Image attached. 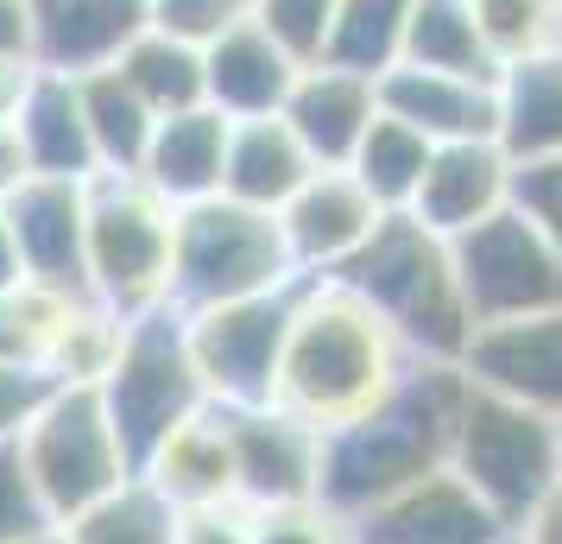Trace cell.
<instances>
[{
  "mask_svg": "<svg viewBox=\"0 0 562 544\" xmlns=\"http://www.w3.org/2000/svg\"><path fill=\"white\" fill-rule=\"evenodd\" d=\"M411 362L417 355L392 336V323L360 291H348L341 279H304L291 304L272 406L297 412L316 431H335V424H355L360 412H373L411 374Z\"/></svg>",
  "mask_w": 562,
  "mask_h": 544,
  "instance_id": "obj_1",
  "label": "cell"
},
{
  "mask_svg": "<svg viewBox=\"0 0 562 544\" xmlns=\"http://www.w3.org/2000/svg\"><path fill=\"white\" fill-rule=\"evenodd\" d=\"M461 392H468L461 362H411V374L373 412L323 431L316 500L341 519H360L367 507H380L385 493L424 481L430 468H449Z\"/></svg>",
  "mask_w": 562,
  "mask_h": 544,
  "instance_id": "obj_2",
  "label": "cell"
},
{
  "mask_svg": "<svg viewBox=\"0 0 562 544\" xmlns=\"http://www.w3.org/2000/svg\"><path fill=\"white\" fill-rule=\"evenodd\" d=\"M329 279L360 291L417 362H461V348L474 336V317L456 279V247L436 229H424L411 209H392L373 229V241Z\"/></svg>",
  "mask_w": 562,
  "mask_h": 544,
  "instance_id": "obj_3",
  "label": "cell"
},
{
  "mask_svg": "<svg viewBox=\"0 0 562 544\" xmlns=\"http://www.w3.org/2000/svg\"><path fill=\"white\" fill-rule=\"evenodd\" d=\"M171 247H178V203L158 197L139 171L89 178V222H82V279L89 298L121 317H146L171 304Z\"/></svg>",
  "mask_w": 562,
  "mask_h": 544,
  "instance_id": "obj_4",
  "label": "cell"
},
{
  "mask_svg": "<svg viewBox=\"0 0 562 544\" xmlns=\"http://www.w3.org/2000/svg\"><path fill=\"white\" fill-rule=\"evenodd\" d=\"M297 259L284 247L272 209L203 197L178 209V247H171V311H215L234 298L297 286Z\"/></svg>",
  "mask_w": 562,
  "mask_h": 544,
  "instance_id": "obj_5",
  "label": "cell"
},
{
  "mask_svg": "<svg viewBox=\"0 0 562 544\" xmlns=\"http://www.w3.org/2000/svg\"><path fill=\"white\" fill-rule=\"evenodd\" d=\"M449 468L518 532L525 513L562 481V431L550 412L518 406L506 392L468 380L456 443H449Z\"/></svg>",
  "mask_w": 562,
  "mask_h": 544,
  "instance_id": "obj_6",
  "label": "cell"
},
{
  "mask_svg": "<svg viewBox=\"0 0 562 544\" xmlns=\"http://www.w3.org/2000/svg\"><path fill=\"white\" fill-rule=\"evenodd\" d=\"M13 449H20V463H26L52 525L89 513L95 500L121 493L139 475L121 431H114V418L102 406V387H57L45 399V412L20 431Z\"/></svg>",
  "mask_w": 562,
  "mask_h": 544,
  "instance_id": "obj_7",
  "label": "cell"
},
{
  "mask_svg": "<svg viewBox=\"0 0 562 544\" xmlns=\"http://www.w3.org/2000/svg\"><path fill=\"white\" fill-rule=\"evenodd\" d=\"M102 406L114 418V431L127 443L133 468L146 463L171 424H183L190 412H203L209 392L196 380V362H190V342H183V311H146L127 317V342H121V362L102 380Z\"/></svg>",
  "mask_w": 562,
  "mask_h": 544,
  "instance_id": "obj_8",
  "label": "cell"
},
{
  "mask_svg": "<svg viewBox=\"0 0 562 544\" xmlns=\"http://www.w3.org/2000/svg\"><path fill=\"white\" fill-rule=\"evenodd\" d=\"M297 286L266 291V298H234V304H215V311H183V342H190V362H196L209 406H222V412L272 406Z\"/></svg>",
  "mask_w": 562,
  "mask_h": 544,
  "instance_id": "obj_9",
  "label": "cell"
},
{
  "mask_svg": "<svg viewBox=\"0 0 562 544\" xmlns=\"http://www.w3.org/2000/svg\"><path fill=\"white\" fill-rule=\"evenodd\" d=\"M449 247H456V279H461L474 330L481 323H506V317L557 311L562 304V247L518 203L474 222Z\"/></svg>",
  "mask_w": 562,
  "mask_h": 544,
  "instance_id": "obj_10",
  "label": "cell"
},
{
  "mask_svg": "<svg viewBox=\"0 0 562 544\" xmlns=\"http://www.w3.org/2000/svg\"><path fill=\"white\" fill-rule=\"evenodd\" d=\"M222 418H228L234 443V493L254 513L316 500V481H323V431L316 424H304L284 406H240Z\"/></svg>",
  "mask_w": 562,
  "mask_h": 544,
  "instance_id": "obj_11",
  "label": "cell"
},
{
  "mask_svg": "<svg viewBox=\"0 0 562 544\" xmlns=\"http://www.w3.org/2000/svg\"><path fill=\"white\" fill-rule=\"evenodd\" d=\"M385 215L392 209H380V197L348 165H316L304 178V190L279 209V229H284L291 259H297V273L304 279H329L373 241V229Z\"/></svg>",
  "mask_w": 562,
  "mask_h": 544,
  "instance_id": "obj_12",
  "label": "cell"
},
{
  "mask_svg": "<svg viewBox=\"0 0 562 544\" xmlns=\"http://www.w3.org/2000/svg\"><path fill=\"white\" fill-rule=\"evenodd\" d=\"M355 544H506L512 525L481 493L461 481L456 468H430L424 481L385 493L380 507L348 519Z\"/></svg>",
  "mask_w": 562,
  "mask_h": 544,
  "instance_id": "obj_13",
  "label": "cell"
},
{
  "mask_svg": "<svg viewBox=\"0 0 562 544\" xmlns=\"http://www.w3.org/2000/svg\"><path fill=\"white\" fill-rule=\"evenodd\" d=\"M461 374L474 387H493L518 406L562 418V304L506 317V323H481L461 348Z\"/></svg>",
  "mask_w": 562,
  "mask_h": 544,
  "instance_id": "obj_14",
  "label": "cell"
},
{
  "mask_svg": "<svg viewBox=\"0 0 562 544\" xmlns=\"http://www.w3.org/2000/svg\"><path fill=\"white\" fill-rule=\"evenodd\" d=\"M0 222L20 247L26 279L89 291L82 279V222H89V184L77 178H38L32 171L13 197H0Z\"/></svg>",
  "mask_w": 562,
  "mask_h": 544,
  "instance_id": "obj_15",
  "label": "cell"
},
{
  "mask_svg": "<svg viewBox=\"0 0 562 544\" xmlns=\"http://www.w3.org/2000/svg\"><path fill=\"white\" fill-rule=\"evenodd\" d=\"M512 178L518 165L499 140H456V146H436L430 165H424V184L411 197V215L436 229L442 241L468 234L474 222L499 215L512 203Z\"/></svg>",
  "mask_w": 562,
  "mask_h": 544,
  "instance_id": "obj_16",
  "label": "cell"
},
{
  "mask_svg": "<svg viewBox=\"0 0 562 544\" xmlns=\"http://www.w3.org/2000/svg\"><path fill=\"white\" fill-rule=\"evenodd\" d=\"M380 108L417 127L430 146L499 140V77H449V70L392 64L380 77Z\"/></svg>",
  "mask_w": 562,
  "mask_h": 544,
  "instance_id": "obj_17",
  "label": "cell"
},
{
  "mask_svg": "<svg viewBox=\"0 0 562 544\" xmlns=\"http://www.w3.org/2000/svg\"><path fill=\"white\" fill-rule=\"evenodd\" d=\"M146 32V0H32V64L57 77L108 70Z\"/></svg>",
  "mask_w": 562,
  "mask_h": 544,
  "instance_id": "obj_18",
  "label": "cell"
},
{
  "mask_svg": "<svg viewBox=\"0 0 562 544\" xmlns=\"http://www.w3.org/2000/svg\"><path fill=\"white\" fill-rule=\"evenodd\" d=\"M279 114L291 121V133L304 140V153L316 165H348L360 133L380 114V77H360L341 64H304Z\"/></svg>",
  "mask_w": 562,
  "mask_h": 544,
  "instance_id": "obj_19",
  "label": "cell"
},
{
  "mask_svg": "<svg viewBox=\"0 0 562 544\" xmlns=\"http://www.w3.org/2000/svg\"><path fill=\"white\" fill-rule=\"evenodd\" d=\"M297 70H304V64L247 13L240 26H228L203 52V96H209V108H222L228 121L279 114L284 96H291V82H297Z\"/></svg>",
  "mask_w": 562,
  "mask_h": 544,
  "instance_id": "obj_20",
  "label": "cell"
},
{
  "mask_svg": "<svg viewBox=\"0 0 562 544\" xmlns=\"http://www.w3.org/2000/svg\"><path fill=\"white\" fill-rule=\"evenodd\" d=\"M139 481L153 493H165L171 507H209V500H240L234 493V443L222 406H203L183 424H171L165 437L146 449Z\"/></svg>",
  "mask_w": 562,
  "mask_h": 544,
  "instance_id": "obj_21",
  "label": "cell"
},
{
  "mask_svg": "<svg viewBox=\"0 0 562 544\" xmlns=\"http://www.w3.org/2000/svg\"><path fill=\"white\" fill-rule=\"evenodd\" d=\"M228 114L222 108H183V114H165L153 127V146H146V165L139 178L153 184L158 197L171 203H203V197H222V165H228Z\"/></svg>",
  "mask_w": 562,
  "mask_h": 544,
  "instance_id": "obj_22",
  "label": "cell"
},
{
  "mask_svg": "<svg viewBox=\"0 0 562 544\" xmlns=\"http://www.w3.org/2000/svg\"><path fill=\"white\" fill-rule=\"evenodd\" d=\"M13 127H20V140H26V158H32V171H38V178H77V184L102 178L95 146H89V121H82L77 77L32 70Z\"/></svg>",
  "mask_w": 562,
  "mask_h": 544,
  "instance_id": "obj_23",
  "label": "cell"
},
{
  "mask_svg": "<svg viewBox=\"0 0 562 544\" xmlns=\"http://www.w3.org/2000/svg\"><path fill=\"white\" fill-rule=\"evenodd\" d=\"M316 171V158L304 153V140L291 133L284 114H254V121H234L228 127V165H222V197L234 203H254L279 215L304 178Z\"/></svg>",
  "mask_w": 562,
  "mask_h": 544,
  "instance_id": "obj_24",
  "label": "cell"
},
{
  "mask_svg": "<svg viewBox=\"0 0 562 544\" xmlns=\"http://www.w3.org/2000/svg\"><path fill=\"white\" fill-rule=\"evenodd\" d=\"M499 146L512 153V165L562 153V52L557 45L499 70Z\"/></svg>",
  "mask_w": 562,
  "mask_h": 544,
  "instance_id": "obj_25",
  "label": "cell"
},
{
  "mask_svg": "<svg viewBox=\"0 0 562 544\" xmlns=\"http://www.w3.org/2000/svg\"><path fill=\"white\" fill-rule=\"evenodd\" d=\"M77 89H82V121H89L95 165H102V171H139V165H146V146H153L158 114L133 96L127 77H121L114 64L77 77Z\"/></svg>",
  "mask_w": 562,
  "mask_h": 544,
  "instance_id": "obj_26",
  "label": "cell"
},
{
  "mask_svg": "<svg viewBox=\"0 0 562 544\" xmlns=\"http://www.w3.org/2000/svg\"><path fill=\"white\" fill-rule=\"evenodd\" d=\"M114 70L127 77V89L153 108L158 121L209 102V96H203V52H196V45H183V38H171V32H158V26L139 32L127 52L114 57Z\"/></svg>",
  "mask_w": 562,
  "mask_h": 544,
  "instance_id": "obj_27",
  "label": "cell"
},
{
  "mask_svg": "<svg viewBox=\"0 0 562 544\" xmlns=\"http://www.w3.org/2000/svg\"><path fill=\"white\" fill-rule=\"evenodd\" d=\"M417 70H449V77H499V64L486 52L474 7L468 0H417L405 26V57Z\"/></svg>",
  "mask_w": 562,
  "mask_h": 544,
  "instance_id": "obj_28",
  "label": "cell"
},
{
  "mask_svg": "<svg viewBox=\"0 0 562 544\" xmlns=\"http://www.w3.org/2000/svg\"><path fill=\"white\" fill-rule=\"evenodd\" d=\"M417 0H335V26L323 64L360 70V77H385L405 57V26Z\"/></svg>",
  "mask_w": 562,
  "mask_h": 544,
  "instance_id": "obj_29",
  "label": "cell"
},
{
  "mask_svg": "<svg viewBox=\"0 0 562 544\" xmlns=\"http://www.w3.org/2000/svg\"><path fill=\"white\" fill-rule=\"evenodd\" d=\"M430 140L417 127H405L398 114H373V127L360 133L355 158H348V171H355L373 197H380V209H411V197H417V184H424V165H430Z\"/></svg>",
  "mask_w": 562,
  "mask_h": 544,
  "instance_id": "obj_30",
  "label": "cell"
},
{
  "mask_svg": "<svg viewBox=\"0 0 562 544\" xmlns=\"http://www.w3.org/2000/svg\"><path fill=\"white\" fill-rule=\"evenodd\" d=\"M57 532H64V544H178V507L133 475L121 493H108L89 513L64 519Z\"/></svg>",
  "mask_w": 562,
  "mask_h": 544,
  "instance_id": "obj_31",
  "label": "cell"
},
{
  "mask_svg": "<svg viewBox=\"0 0 562 544\" xmlns=\"http://www.w3.org/2000/svg\"><path fill=\"white\" fill-rule=\"evenodd\" d=\"M89 304V291L70 286H45V279H20L7 291V330H13V355L26 362H52V348L64 342V330L77 323V311Z\"/></svg>",
  "mask_w": 562,
  "mask_h": 544,
  "instance_id": "obj_32",
  "label": "cell"
},
{
  "mask_svg": "<svg viewBox=\"0 0 562 544\" xmlns=\"http://www.w3.org/2000/svg\"><path fill=\"white\" fill-rule=\"evenodd\" d=\"M121 342H127V317L89 298L45 367L57 374V387H102L108 374H114V362H121Z\"/></svg>",
  "mask_w": 562,
  "mask_h": 544,
  "instance_id": "obj_33",
  "label": "cell"
},
{
  "mask_svg": "<svg viewBox=\"0 0 562 544\" xmlns=\"http://www.w3.org/2000/svg\"><path fill=\"white\" fill-rule=\"evenodd\" d=\"M468 7H474V26H481L486 52H493L499 70L557 45L562 0H468Z\"/></svg>",
  "mask_w": 562,
  "mask_h": 544,
  "instance_id": "obj_34",
  "label": "cell"
},
{
  "mask_svg": "<svg viewBox=\"0 0 562 544\" xmlns=\"http://www.w3.org/2000/svg\"><path fill=\"white\" fill-rule=\"evenodd\" d=\"M254 20L297 64H323L329 52V26H335V0H254Z\"/></svg>",
  "mask_w": 562,
  "mask_h": 544,
  "instance_id": "obj_35",
  "label": "cell"
},
{
  "mask_svg": "<svg viewBox=\"0 0 562 544\" xmlns=\"http://www.w3.org/2000/svg\"><path fill=\"white\" fill-rule=\"evenodd\" d=\"M247 13H254V0H146V26L171 32L183 45H196V52H209Z\"/></svg>",
  "mask_w": 562,
  "mask_h": 544,
  "instance_id": "obj_36",
  "label": "cell"
},
{
  "mask_svg": "<svg viewBox=\"0 0 562 544\" xmlns=\"http://www.w3.org/2000/svg\"><path fill=\"white\" fill-rule=\"evenodd\" d=\"M52 392H57L52 367L26 362V355H0V443H20V431L45 412Z\"/></svg>",
  "mask_w": 562,
  "mask_h": 544,
  "instance_id": "obj_37",
  "label": "cell"
},
{
  "mask_svg": "<svg viewBox=\"0 0 562 544\" xmlns=\"http://www.w3.org/2000/svg\"><path fill=\"white\" fill-rule=\"evenodd\" d=\"M38 532H52V513H45L38 488H32L20 449L0 443V544H26V539H38Z\"/></svg>",
  "mask_w": 562,
  "mask_h": 544,
  "instance_id": "obj_38",
  "label": "cell"
},
{
  "mask_svg": "<svg viewBox=\"0 0 562 544\" xmlns=\"http://www.w3.org/2000/svg\"><path fill=\"white\" fill-rule=\"evenodd\" d=\"M254 544H355V532H348V519L329 513L323 500H304V507H272V513H259Z\"/></svg>",
  "mask_w": 562,
  "mask_h": 544,
  "instance_id": "obj_39",
  "label": "cell"
},
{
  "mask_svg": "<svg viewBox=\"0 0 562 544\" xmlns=\"http://www.w3.org/2000/svg\"><path fill=\"white\" fill-rule=\"evenodd\" d=\"M512 203L525 209L537 229L562 247V153L525 158V165H518V178H512Z\"/></svg>",
  "mask_w": 562,
  "mask_h": 544,
  "instance_id": "obj_40",
  "label": "cell"
},
{
  "mask_svg": "<svg viewBox=\"0 0 562 544\" xmlns=\"http://www.w3.org/2000/svg\"><path fill=\"white\" fill-rule=\"evenodd\" d=\"M259 513L247 500H209V507H178V544H254Z\"/></svg>",
  "mask_w": 562,
  "mask_h": 544,
  "instance_id": "obj_41",
  "label": "cell"
},
{
  "mask_svg": "<svg viewBox=\"0 0 562 544\" xmlns=\"http://www.w3.org/2000/svg\"><path fill=\"white\" fill-rule=\"evenodd\" d=\"M512 539H518V544H562V481L537 500L531 513H525V525H518Z\"/></svg>",
  "mask_w": 562,
  "mask_h": 544,
  "instance_id": "obj_42",
  "label": "cell"
},
{
  "mask_svg": "<svg viewBox=\"0 0 562 544\" xmlns=\"http://www.w3.org/2000/svg\"><path fill=\"white\" fill-rule=\"evenodd\" d=\"M0 57L32 64V0H0Z\"/></svg>",
  "mask_w": 562,
  "mask_h": 544,
  "instance_id": "obj_43",
  "label": "cell"
},
{
  "mask_svg": "<svg viewBox=\"0 0 562 544\" xmlns=\"http://www.w3.org/2000/svg\"><path fill=\"white\" fill-rule=\"evenodd\" d=\"M26 178H32L26 140H20V127H13V121H0V197H13Z\"/></svg>",
  "mask_w": 562,
  "mask_h": 544,
  "instance_id": "obj_44",
  "label": "cell"
},
{
  "mask_svg": "<svg viewBox=\"0 0 562 544\" xmlns=\"http://www.w3.org/2000/svg\"><path fill=\"white\" fill-rule=\"evenodd\" d=\"M32 70H38V64H26V57H0V121L20 114V96H26Z\"/></svg>",
  "mask_w": 562,
  "mask_h": 544,
  "instance_id": "obj_45",
  "label": "cell"
},
{
  "mask_svg": "<svg viewBox=\"0 0 562 544\" xmlns=\"http://www.w3.org/2000/svg\"><path fill=\"white\" fill-rule=\"evenodd\" d=\"M20 279H26V266H20V247H13L7 222H0V291H13Z\"/></svg>",
  "mask_w": 562,
  "mask_h": 544,
  "instance_id": "obj_46",
  "label": "cell"
},
{
  "mask_svg": "<svg viewBox=\"0 0 562 544\" xmlns=\"http://www.w3.org/2000/svg\"><path fill=\"white\" fill-rule=\"evenodd\" d=\"M0 355H13V330H7V291H0Z\"/></svg>",
  "mask_w": 562,
  "mask_h": 544,
  "instance_id": "obj_47",
  "label": "cell"
},
{
  "mask_svg": "<svg viewBox=\"0 0 562 544\" xmlns=\"http://www.w3.org/2000/svg\"><path fill=\"white\" fill-rule=\"evenodd\" d=\"M26 544H64V532L52 525V532H38V539H26Z\"/></svg>",
  "mask_w": 562,
  "mask_h": 544,
  "instance_id": "obj_48",
  "label": "cell"
},
{
  "mask_svg": "<svg viewBox=\"0 0 562 544\" xmlns=\"http://www.w3.org/2000/svg\"><path fill=\"white\" fill-rule=\"evenodd\" d=\"M557 52H562V20H557Z\"/></svg>",
  "mask_w": 562,
  "mask_h": 544,
  "instance_id": "obj_49",
  "label": "cell"
},
{
  "mask_svg": "<svg viewBox=\"0 0 562 544\" xmlns=\"http://www.w3.org/2000/svg\"><path fill=\"white\" fill-rule=\"evenodd\" d=\"M557 431H562V418H557Z\"/></svg>",
  "mask_w": 562,
  "mask_h": 544,
  "instance_id": "obj_50",
  "label": "cell"
},
{
  "mask_svg": "<svg viewBox=\"0 0 562 544\" xmlns=\"http://www.w3.org/2000/svg\"><path fill=\"white\" fill-rule=\"evenodd\" d=\"M506 544H518V539H506Z\"/></svg>",
  "mask_w": 562,
  "mask_h": 544,
  "instance_id": "obj_51",
  "label": "cell"
}]
</instances>
